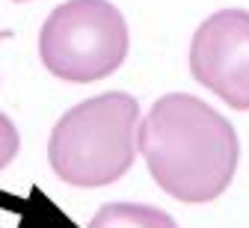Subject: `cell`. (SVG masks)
Instances as JSON below:
<instances>
[{
  "instance_id": "obj_1",
  "label": "cell",
  "mask_w": 249,
  "mask_h": 228,
  "mask_svg": "<svg viewBox=\"0 0 249 228\" xmlns=\"http://www.w3.org/2000/svg\"><path fill=\"white\" fill-rule=\"evenodd\" d=\"M137 140L154 184L184 205L220 199L237 172L240 142L231 122L196 95L158 98Z\"/></svg>"
},
{
  "instance_id": "obj_2",
  "label": "cell",
  "mask_w": 249,
  "mask_h": 228,
  "mask_svg": "<svg viewBox=\"0 0 249 228\" xmlns=\"http://www.w3.org/2000/svg\"><path fill=\"white\" fill-rule=\"evenodd\" d=\"M140 104L128 92L86 98L53 124L48 163L62 184L95 190L116 184L134 166Z\"/></svg>"
},
{
  "instance_id": "obj_3",
  "label": "cell",
  "mask_w": 249,
  "mask_h": 228,
  "mask_svg": "<svg viewBox=\"0 0 249 228\" xmlns=\"http://www.w3.org/2000/svg\"><path fill=\"white\" fill-rule=\"evenodd\" d=\"M128 24L110 0H66L42 24V65L66 83H95L128 56Z\"/></svg>"
},
{
  "instance_id": "obj_4",
  "label": "cell",
  "mask_w": 249,
  "mask_h": 228,
  "mask_svg": "<svg viewBox=\"0 0 249 228\" xmlns=\"http://www.w3.org/2000/svg\"><path fill=\"white\" fill-rule=\"evenodd\" d=\"M190 74L231 110H249V12L220 9L190 42Z\"/></svg>"
},
{
  "instance_id": "obj_5",
  "label": "cell",
  "mask_w": 249,
  "mask_h": 228,
  "mask_svg": "<svg viewBox=\"0 0 249 228\" xmlns=\"http://www.w3.org/2000/svg\"><path fill=\"white\" fill-rule=\"evenodd\" d=\"M86 228H178V225L166 210L154 205L110 202L89 219Z\"/></svg>"
},
{
  "instance_id": "obj_6",
  "label": "cell",
  "mask_w": 249,
  "mask_h": 228,
  "mask_svg": "<svg viewBox=\"0 0 249 228\" xmlns=\"http://www.w3.org/2000/svg\"><path fill=\"white\" fill-rule=\"evenodd\" d=\"M18 145H21V137H18L12 119L6 113H0V169H6L9 163L15 160Z\"/></svg>"
},
{
  "instance_id": "obj_7",
  "label": "cell",
  "mask_w": 249,
  "mask_h": 228,
  "mask_svg": "<svg viewBox=\"0 0 249 228\" xmlns=\"http://www.w3.org/2000/svg\"><path fill=\"white\" fill-rule=\"evenodd\" d=\"M9 36H12L9 30H0V42H3V39H9Z\"/></svg>"
},
{
  "instance_id": "obj_8",
  "label": "cell",
  "mask_w": 249,
  "mask_h": 228,
  "mask_svg": "<svg viewBox=\"0 0 249 228\" xmlns=\"http://www.w3.org/2000/svg\"><path fill=\"white\" fill-rule=\"evenodd\" d=\"M15 3H24V0H15Z\"/></svg>"
}]
</instances>
